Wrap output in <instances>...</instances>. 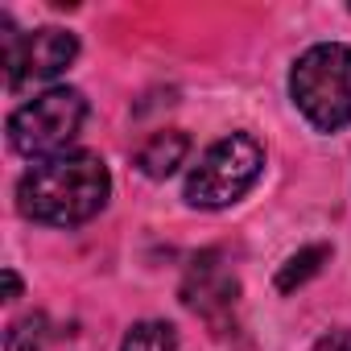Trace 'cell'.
<instances>
[{
    "instance_id": "cell-4",
    "label": "cell",
    "mask_w": 351,
    "mask_h": 351,
    "mask_svg": "<svg viewBox=\"0 0 351 351\" xmlns=\"http://www.w3.org/2000/svg\"><path fill=\"white\" fill-rule=\"evenodd\" d=\"M87 120V99L75 87H50L9 116V145L21 157H58L79 136Z\"/></svg>"
},
{
    "instance_id": "cell-5",
    "label": "cell",
    "mask_w": 351,
    "mask_h": 351,
    "mask_svg": "<svg viewBox=\"0 0 351 351\" xmlns=\"http://www.w3.org/2000/svg\"><path fill=\"white\" fill-rule=\"evenodd\" d=\"M0 38H5V83L13 91H21L29 79H54L79 58L75 34H66V29L17 34L9 13H0Z\"/></svg>"
},
{
    "instance_id": "cell-3",
    "label": "cell",
    "mask_w": 351,
    "mask_h": 351,
    "mask_svg": "<svg viewBox=\"0 0 351 351\" xmlns=\"http://www.w3.org/2000/svg\"><path fill=\"white\" fill-rule=\"evenodd\" d=\"M265 169V149L256 136L248 132H232V136H219L203 157L199 165L186 173V203L191 207H203V211H219V207H232L236 199H244L256 178Z\"/></svg>"
},
{
    "instance_id": "cell-2",
    "label": "cell",
    "mask_w": 351,
    "mask_h": 351,
    "mask_svg": "<svg viewBox=\"0 0 351 351\" xmlns=\"http://www.w3.org/2000/svg\"><path fill=\"white\" fill-rule=\"evenodd\" d=\"M289 95L318 132L351 124V46L318 42L289 71Z\"/></svg>"
},
{
    "instance_id": "cell-9",
    "label": "cell",
    "mask_w": 351,
    "mask_h": 351,
    "mask_svg": "<svg viewBox=\"0 0 351 351\" xmlns=\"http://www.w3.org/2000/svg\"><path fill=\"white\" fill-rule=\"evenodd\" d=\"M120 351H178V335H173L169 322H153L149 318V322H136L124 335Z\"/></svg>"
},
{
    "instance_id": "cell-1",
    "label": "cell",
    "mask_w": 351,
    "mask_h": 351,
    "mask_svg": "<svg viewBox=\"0 0 351 351\" xmlns=\"http://www.w3.org/2000/svg\"><path fill=\"white\" fill-rule=\"evenodd\" d=\"M112 195V173L95 153H58L34 161L17 182V207L25 219L46 228H79L104 211Z\"/></svg>"
},
{
    "instance_id": "cell-6",
    "label": "cell",
    "mask_w": 351,
    "mask_h": 351,
    "mask_svg": "<svg viewBox=\"0 0 351 351\" xmlns=\"http://www.w3.org/2000/svg\"><path fill=\"white\" fill-rule=\"evenodd\" d=\"M236 298H240V281L236 273H228L219 265L215 252H203L191 269H186V281H182V302L191 310H199L215 330L228 326V314L236 310Z\"/></svg>"
},
{
    "instance_id": "cell-11",
    "label": "cell",
    "mask_w": 351,
    "mask_h": 351,
    "mask_svg": "<svg viewBox=\"0 0 351 351\" xmlns=\"http://www.w3.org/2000/svg\"><path fill=\"white\" fill-rule=\"evenodd\" d=\"M310 351H351V330H330V335H322Z\"/></svg>"
},
{
    "instance_id": "cell-7",
    "label": "cell",
    "mask_w": 351,
    "mask_h": 351,
    "mask_svg": "<svg viewBox=\"0 0 351 351\" xmlns=\"http://www.w3.org/2000/svg\"><path fill=\"white\" fill-rule=\"evenodd\" d=\"M191 153V136L178 132V128H165V132H153L141 149H136V169L145 178H169Z\"/></svg>"
},
{
    "instance_id": "cell-12",
    "label": "cell",
    "mask_w": 351,
    "mask_h": 351,
    "mask_svg": "<svg viewBox=\"0 0 351 351\" xmlns=\"http://www.w3.org/2000/svg\"><path fill=\"white\" fill-rule=\"evenodd\" d=\"M21 298V277L13 269H5V302H17Z\"/></svg>"
},
{
    "instance_id": "cell-8",
    "label": "cell",
    "mask_w": 351,
    "mask_h": 351,
    "mask_svg": "<svg viewBox=\"0 0 351 351\" xmlns=\"http://www.w3.org/2000/svg\"><path fill=\"white\" fill-rule=\"evenodd\" d=\"M326 261H330V248H326V244H310V248L293 252V256L277 269V289H281V293H293L298 285H306L310 277H318Z\"/></svg>"
},
{
    "instance_id": "cell-10",
    "label": "cell",
    "mask_w": 351,
    "mask_h": 351,
    "mask_svg": "<svg viewBox=\"0 0 351 351\" xmlns=\"http://www.w3.org/2000/svg\"><path fill=\"white\" fill-rule=\"evenodd\" d=\"M46 314H21L9 330H5V351H42L46 347Z\"/></svg>"
}]
</instances>
